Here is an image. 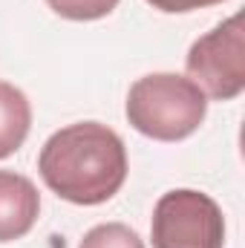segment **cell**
<instances>
[{
  "label": "cell",
  "mask_w": 245,
  "mask_h": 248,
  "mask_svg": "<svg viewBox=\"0 0 245 248\" xmlns=\"http://www.w3.org/2000/svg\"><path fill=\"white\" fill-rule=\"evenodd\" d=\"M78 248H144V243L124 222H101L84 234Z\"/></svg>",
  "instance_id": "7"
},
{
  "label": "cell",
  "mask_w": 245,
  "mask_h": 248,
  "mask_svg": "<svg viewBox=\"0 0 245 248\" xmlns=\"http://www.w3.org/2000/svg\"><path fill=\"white\" fill-rule=\"evenodd\" d=\"M41 217L35 182L15 170H0V243L23 240Z\"/></svg>",
  "instance_id": "5"
},
{
  "label": "cell",
  "mask_w": 245,
  "mask_h": 248,
  "mask_svg": "<svg viewBox=\"0 0 245 248\" xmlns=\"http://www.w3.org/2000/svg\"><path fill=\"white\" fill-rule=\"evenodd\" d=\"M153 9L165 12V15H184V12H196V9H208L225 0H147Z\"/></svg>",
  "instance_id": "9"
},
{
  "label": "cell",
  "mask_w": 245,
  "mask_h": 248,
  "mask_svg": "<svg viewBox=\"0 0 245 248\" xmlns=\"http://www.w3.org/2000/svg\"><path fill=\"white\" fill-rule=\"evenodd\" d=\"M44 185L72 205L110 202L127 182L124 139L101 122H75L55 130L38 156Z\"/></svg>",
  "instance_id": "1"
},
{
  "label": "cell",
  "mask_w": 245,
  "mask_h": 248,
  "mask_svg": "<svg viewBox=\"0 0 245 248\" xmlns=\"http://www.w3.org/2000/svg\"><path fill=\"white\" fill-rule=\"evenodd\" d=\"M32 127V104L26 93L9 81H0V159L17 153Z\"/></svg>",
  "instance_id": "6"
},
{
  "label": "cell",
  "mask_w": 245,
  "mask_h": 248,
  "mask_svg": "<svg viewBox=\"0 0 245 248\" xmlns=\"http://www.w3.org/2000/svg\"><path fill=\"white\" fill-rule=\"evenodd\" d=\"M122 0H46V6L63 17V20H78V23H90V20H101L107 17Z\"/></svg>",
  "instance_id": "8"
},
{
  "label": "cell",
  "mask_w": 245,
  "mask_h": 248,
  "mask_svg": "<svg viewBox=\"0 0 245 248\" xmlns=\"http://www.w3.org/2000/svg\"><path fill=\"white\" fill-rule=\"evenodd\" d=\"M187 78L211 101H234L245 90V32L243 15H231L196 38L184 58Z\"/></svg>",
  "instance_id": "3"
},
{
  "label": "cell",
  "mask_w": 245,
  "mask_h": 248,
  "mask_svg": "<svg viewBox=\"0 0 245 248\" xmlns=\"http://www.w3.org/2000/svg\"><path fill=\"white\" fill-rule=\"evenodd\" d=\"M150 240L153 248H225L222 208L193 187L168 190L153 208Z\"/></svg>",
  "instance_id": "4"
},
{
  "label": "cell",
  "mask_w": 245,
  "mask_h": 248,
  "mask_svg": "<svg viewBox=\"0 0 245 248\" xmlns=\"http://www.w3.org/2000/svg\"><path fill=\"white\" fill-rule=\"evenodd\" d=\"M124 113L136 133L153 141H182L205 122L208 98L184 75L150 72L130 87Z\"/></svg>",
  "instance_id": "2"
}]
</instances>
